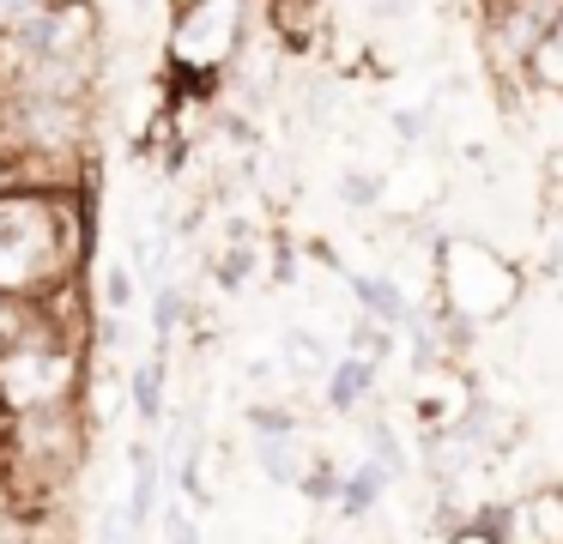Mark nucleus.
Here are the masks:
<instances>
[{"label": "nucleus", "instance_id": "obj_1", "mask_svg": "<svg viewBox=\"0 0 563 544\" xmlns=\"http://www.w3.org/2000/svg\"><path fill=\"white\" fill-rule=\"evenodd\" d=\"M79 218L49 188H7L0 193V297L37 302L62 278H74Z\"/></svg>", "mask_w": 563, "mask_h": 544}, {"label": "nucleus", "instance_id": "obj_2", "mask_svg": "<svg viewBox=\"0 0 563 544\" xmlns=\"http://www.w3.org/2000/svg\"><path fill=\"white\" fill-rule=\"evenodd\" d=\"M437 266H442V314H449L454 345L473 326L503 321L515 309V297H521V273L497 248H485L478 236H449L437 248Z\"/></svg>", "mask_w": 563, "mask_h": 544}, {"label": "nucleus", "instance_id": "obj_3", "mask_svg": "<svg viewBox=\"0 0 563 544\" xmlns=\"http://www.w3.org/2000/svg\"><path fill=\"white\" fill-rule=\"evenodd\" d=\"M249 31V0H195L176 12L170 36H164V67L183 85H207L236 60Z\"/></svg>", "mask_w": 563, "mask_h": 544}, {"label": "nucleus", "instance_id": "obj_4", "mask_svg": "<svg viewBox=\"0 0 563 544\" xmlns=\"http://www.w3.org/2000/svg\"><path fill=\"white\" fill-rule=\"evenodd\" d=\"M79 381V357L55 338H31V345H7L0 351V411L7 418H55L67 411Z\"/></svg>", "mask_w": 563, "mask_h": 544}, {"label": "nucleus", "instance_id": "obj_5", "mask_svg": "<svg viewBox=\"0 0 563 544\" xmlns=\"http://www.w3.org/2000/svg\"><path fill=\"white\" fill-rule=\"evenodd\" d=\"M558 24H563V0H490L485 48L503 73H527Z\"/></svg>", "mask_w": 563, "mask_h": 544}, {"label": "nucleus", "instance_id": "obj_6", "mask_svg": "<svg viewBox=\"0 0 563 544\" xmlns=\"http://www.w3.org/2000/svg\"><path fill=\"white\" fill-rule=\"evenodd\" d=\"M255 466H261V478H267V484L303 490V478L321 466V459H316V447H309V435L291 430V435H267V442H255Z\"/></svg>", "mask_w": 563, "mask_h": 544}, {"label": "nucleus", "instance_id": "obj_7", "mask_svg": "<svg viewBox=\"0 0 563 544\" xmlns=\"http://www.w3.org/2000/svg\"><path fill=\"white\" fill-rule=\"evenodd\" d=\"M345 285H352V297H357V314H376L382 326H412V321H418V314H412V302L400 297V285H394V278L352 273Z\"/></svg>", "mask_w": 563, "mask_h": 544}, {"label": "nucleus", "instance_id": "obj_8", "mask_svg": "<svg viewBox=\"0 0 563 544\" xmlns=\"http://www.w3.org/2000/svg\"><path fill=\"white\" fill-rule=\"evenodd\" d=\"M134 496H128V526H134V539L146 532V520L158 514V471H164V459H158V447L152 442H134Z\"/></svg>", "mask_w": 563, "mask_h": 544}, {"label": "nucleus", "instance_id": "obj_9", "mask_svg": "<svg viewBox=\"0 0 563 544\" xmlns=\"http://www.w3.org/2000/svg\"><path fill=\"white\" fill-rule=\"evenodd\" d=\"M388 484H394V478L376 466V459H357V466L345 471L340 520H352V526H357V520H369V514H376V502H382V490H388Z\"/></svg>", "mask_w": 563, "mask_h": 544}, {"label": "nucleus", "instance_id": "obj_10", "mask_svg": "<svg viewBox=\"0 0 563 544\" xmlns=\"http://www.w3.org/2000/svg\"><path fill=\"white\" fill-rule=\"evenodd\" d=\"M376 369L382 363H369V357H340L333 375H328V406L333 411H357L369 393H376Z\"/></svg>", "mask_w": 563, "mask_h": 544}, {"label": "nucleus", "instance_id": "obj_11", "mask_svg": "<svg viewBox=\"0 0 563 544\" xmlns=\"http://www.w3.org/2000/svg\"><path fill=\"white\" fill-rule=\"evenodd\" d=\"M285 369H291L297 381H321V387H328V375H333V357H328V345H321L316 333H303V326H291V333H285Z\"/></svg>", "mask_w": 563, "mask_h": 544}, {"label": "nucleus", "instance_id": "obj_12", "mask_svg": "<svg viewBox=\"0 0 563 544\" xmlns=\"http://www.w3.org/2000/svg\"><path fill=\"white\" fill-rule=\"evenodd\" d=\"M364 442H369V459L400 484L406 478V447H400V435H394V423L388 418H364Z\"/></svg>", "mask_w": 563, "mask_h": 544}, {"label": "nucleus", "instance_id": "obj_13", "mask_svg": "<svg viewBox=\"0 0 563 544\" xmlns=\"http://www.w3.org/2000/svg\"><path fill=\"white\" fill-rule=\"evenodd\" d=\"M134 411H140V423L164 418V363H140L134 369Z\"/></svg>", "mask_w": 563, "mask_h": 544}, {"label": "nucleus", "instance_id": "obj_14", "mask_svg": "<svg viewBox=\"0 0 563 544\" xmlns=\"http://www.w3.org/2000/svg\"><path fill=\"white\" fill-rule=\"evenodd\" d=\"M527 79L539 85V91H551V97H563V24L545 36V48L533 55V67H527Z\"/></svg>", "mask_w": 563, "mask_h": 544}, {"label": "nucleus", "instance_id": "obj_15", "mask_svg": "<svg viewBox=\"0 0 563 544\" xmlns=\"http://www.w3.org/2000/svg\"><path fill=\"white\" fill-rule=\"evenodd\" d=\"M352 357H369V363H382L388 357V345H394V326H382L376 314H352Z\"/></svg>", "mask_w": 563, "mask_h": 544}, {"label": "nucleus", "instance_id": "obj_16", "mask_svg": "<svg viewBox=\"0 0 563 544\" xmlns=\"http://www.w3.org/2000/svg\"><path fill=\"white\" fill-rule=\"evenodd\" d=\"M382 193H388V176H382V169H364V164L340 169V200L345 206H376Z\"/></svg>", "mask_w": 563, "mask_h": 544}, {"label": "nucleus", "instance_id": "obj_17", "mask_svg": "<svg viewBox=\"0 0 563 544\" xmlns=\"http://www.w3.org/2000/svg\"><path fill=\"white\" fill-rule=\"evenodd\" d=\"M291 430H303L291 406H249V435H255V442H267V435H291Z\"/></svg>", "mask_w": 563, "mask_h": 544}, {"label": "nucleus", "instance_id": "obj_18", "mask_svg": "<svg viewBox=\"0 0 563 544\" xmlns=\"http://www.w3.org/2000/svg\"><path fill=\"white\" fill-rule=\"evenodd\" d=\"M303 496H309V502H333V508H340V496H345L340 466H333V459H321V466L303 478Z\"/></svg>", "mask_w": 563, "mask_h": 544}, {"label": "nucleus", "instance_id": "obj_19", "mask_svg": "<svg viewBox=\"0 0 563 544\" xmlns=\"http://www.w3.org/2000/svg\"><path fill=\"white\" fill-rule=\"evenodd\" d=\"M176 326H183V290L164 285V290H158V309H152V333H158V345L176 333Z\"/></svg>", "mask_w": 563, "mask_h": 544}, {"label": "nucleus", "instance_id": "obj_20", "mask_svg": "<svg viewBox=\"0 0 563 544\" xmlns=\"http://www.w3.org/2000/svg\"><path fill=\"white\" fill-rule=\"evenodd\" d=\"M249 266H255V248H249V242H236V248H224L219 254V266H212V273H219V285L224 290H236L249 278Z\"/></svg>", "mask_w": 563, "mask_h": 544}, {"label": "nucleus", "instance_id": "obj_21", "mask_svg": "<svg viewBox=\"0 0 563 544\" xmlns=\"http://www.w3.org/2000/svg\"><path fill=\"white\" fill-rule=\"evenodd\" d=\"M388 127H394V140H400V145H424V133H430V109H394Z\"/></svg>", "mask_w": 563, "mask_h": 544}, {"label": "nucleus", "instance_id": "obj_22", "mask_svg": "<svg viewBox=\"0 0 563 544\" xmlns=\"http://www.w3.org/2000/svg\"><path fill=\"white\" fill-rule=\"evenodd\" d=\"M164 544H200V526H195V514H188L183 502L164 508Z\"/></svg>", "mask_w": 563, "mask_h": 544}, {"label": "nucleus", "instance_id": "obj_23", "mask_svg": "<svg viewBox=\"0 0 563 544\" xmlns=\"http://www.w3.org/2000/svg\"><path fill=\"white\" fill-rule=\"evenodd\" d=\"M43 7H55V0H0V36L13 31V24H25L31 12H43Z\"/></svg>", "mask_w": 563, "mask_h": 544}, {"label": "nucleus", "instance_id": "obj_24", "mask_svg": "<svg viewBox=\"0 0 563 544\" xmlns=\"http://www.w3.org/2000/svg\"><path fill=\"white\" fill-rule=\"evenodd\" d=\"M449 544H509L503 532H490L485 520H461V526L449 532Z\"/></svg>", "mask_w": 563, "mask_h": 544}, {"label": "nucleus", "instance_id": "obj_25", "mask_svg": "<svg viewBox=\"0 0 563 544\" xmlns=\"http://www.w3.org/2000/svg\"><path fill=\"white\" fill-rule=\"evenodd\" d=\"M103 297H110L115 309H128V302H134V278H128L122 266H115V273H103Z\"/></svg>", "mask_w": 563, "mask_h": 544}, {"label": "nucleus", "instance_id": "obj_26", "mask_svg": "<svg viewBox=\"0 0 563 544\" xmlns=\"http://www.w3.org/2000/svg\"><path fill=\"white\" fill-rule=\"evenodd\" d=\"M369 12H376V19H406L412 0H369Z\"/></svg>", "mask_w": 563, "mask_h": 544}, {"label": "nucleus", "instance_id": "obj_27", "mask_svg": "<svg viewBox=\"0 0 563 544\" xmlns=\"http://www.w3.org/2000/svg\"><path fill=\"white\" fill-rule=\"evenodd\" d=\"M128 7H134V12H146V7H152V0H128Z\"/></svg>", "mask_w": 563, "mask_h": 544}, {"label": "nucleus", "instance_id": "obj_28", "mask_svg": "<svg viewBox=\"0 0 563 544\" xmlns=\"http://www.w3.org/2000/svg\"><path fill=\"white\" fill-rule=\"evenodd\" d=\"M309 544H345V539H309Z\"/></svg>", "mask_w": 563, "mask_h": 544}, {"label": "nucleus", "instance_id": "obj_29", "mask_svg": "<svg viewBox=\"0 0 563 544\" xmlns=\"http://www.w3.org/2000/svg\"><path fill=\"white\" fill-rule=\"evenodd\" d=\"M183 7H195V0H176V12H183Z\"/></svg>", "mask_w": 563, "mask_h": 544}]
</instances>
